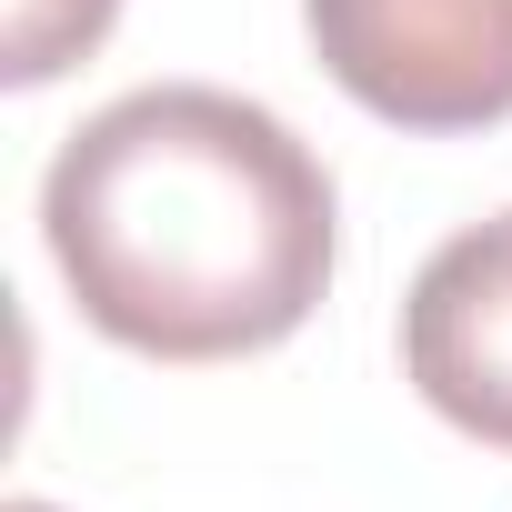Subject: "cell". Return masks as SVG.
Returning <instances> with one entry per match:
<instances>
[{
  "label": "cell",
  "mask_w": 512,
  "mask_h": 512,
  "mask_svg": "<svg viewBox=\"0 0 512 512\" xmlns=\"http://www.w3.org/2000/svg\"><path fill=\"white\" fill-rule=\"evenodd\" d=\"M41 241L101 342L141 362H241L322 312L342 201L282 111L151 81L51 151Z\"/></svg>",
  "instance_id": "6da1fadb"
},
{
  "label": "cell",
  "mask_w": 512,
  "mask_h": 512,
  "mask_svg": "<svg viewBox=\"0 0 512 512\" xmlns=\"http://www.w3.org/2000/svg\"><path fill=\"white\" fill-rule=\"evenodd\" d=\"M322 71L392 131L512 121V0H302Z\"/></svg>",
  "instance_id": "7a4b0ae2"
},
{
  "label": "cell",
  "mask_w": 512,
  "mask_h": 512,
  "mask_svg": "<svg viewBox=\"0 0 512 512\" xmlns=\"http://www.w3.org/2000/svg\"><path fill=\"white\" fill-rule=\"evenodd\" d=\"M402 382L482 452H512V211L452 231L402 292Z\"/></svg>",
  "instance_id": "3957f363"
},
{
  "label": "cell",
  "mask_w": 512,
  "mask_h": 512,
  "mask_svg": "<svg viewBox=\"0 0 512 512\" xmlns=\"http://www.w3.org/2000/svg\"><path fill=\"white\" fill-rule=\"evenodd\" d=\"M121 21V0H0V81L41 91L71 61H91Z\"/></svg>",
  "instance_id": "277c9868"
},
{
  "label": "cell",
  "mask_w": 512,
  "mask_h": 512,
  "mask_svg": "<svg viewBox=\"0 0 512 512\" xmlns=\"http://www.w3.org/2000/svg\"><path fill=\"white\" fill-rule=\"evenodd\" d=\"M11 512H51V502H11Z\"/></svg>",
  "instance_id": "5b68a950"
}]
</instances>
